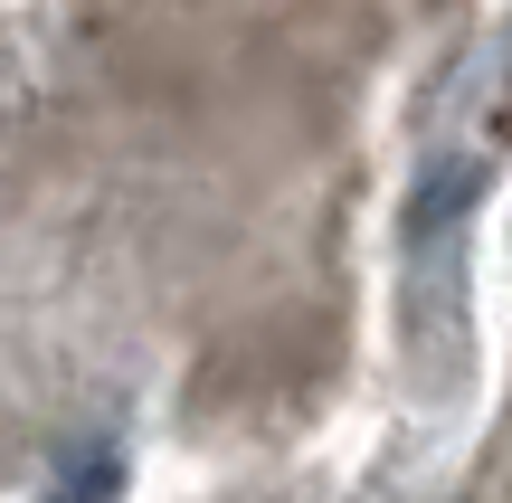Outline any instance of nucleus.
<instances>
[{"label":"nucleus","mask_w":512,"mask_h":503,"mask_svg":"<svg viewBox=\"0 0 512 503\" xmlns=\"http://www.w3.org/2000/svg\"><path fill=\"white\" fill-rule=\"evenodd\" d=\"M114 494H124V456H114V447H86V456L48 485V503H114Z\"/></svg>","instance_id":"f257e3e1"}]
</instances>
